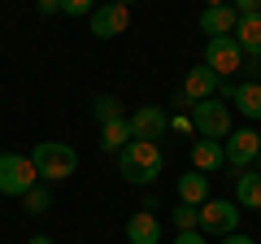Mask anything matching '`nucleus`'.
<instances>
[{"mask_svg": "<svg viewBox=\"0 0 261 244\" xmlns=\"http://www.w3.org/2000/svg\"><path fill=\"white\" fill-rule=\"evenodd\" d=\"M118 170L126 183L135 188H148L152 179L166 170V157H161V144H148V140H130L126 149L118 153Z\"/></svg>", "mask_w": 261, "mask_h": 244, "instance_id": "f257e3e1", "label": "nucleus"}, {"mask_svg": "<svg viewBox=\"0 0 261 244\" xmlns=\"http://www.w3.org/2000/svg\"><path fill=\"white\" fill-rule=\"evenodd\" d=\"M31 161H35V175L44 183H61V179H70L79 170V153L70 144H57V140H39L31 149Z\"/></svg>", "mask_w": 261, "mask_h": 244, "instance_id": "f03ea898", "label": "nucleus"}, {"mask_svg": "<svg viewBox=\"0 0 261 244\" xmlns=\"http://www.w3.org/2000/svg\"><path fill=\"white\" fill-rule=\"evenodd\" d=\"M187 118H192V127H196V135H200V140H226V135L235 131L231 105H222L218 96H209V101H196L192 109H187Z\"/></svg>", "mask_w": 261, "mask_h": 244, "instance_id": "7ed1b4c3", "label": "nucleus"}, {"mask_svg": "<svg viewBox=\"0 0 261 244\" xmlns=\"http://www.w3.org/2000/svg\"><path fill=\"white\" fill-rule=\"evenodd\" d=\"M35 183H39V175H35V161L27 153H0V197L22 201Z\"/></svg>", "mask_w": 261, "mask_h": 244, "instance_id": "20e7f679", "label": "nucleus"}, {"mask_svg": "<svg viewBox=\"0 0 261 244\" xmlns=\"http://www.w3.org/2000/svg\"><path fill=\"white\" fill-rule=\"evenodd\" d=\"M205 66L214 70L218 79H231L235 70H244V53L235 44V35H214L205 44Z\"/></svg>", "mask_w": 261, "mask_h": 244, "instance_id": "39448f33", "label": "nucleus"}, {"mask_svg": "<svg viewBox=\"0 0 261 244\" xmlns=\"http://www.w3.org/2000/svg\"><path fill=\"white\" fill-rule=\"evenodd\" d=\"M231 231H240V209H235V201H214L209 197L200 205V235H231Z\"/></svg>", "mask_w": 261, "mask_h": 244, "instance_id": "423d86ee", "label": "nucleus"}, {"mask_svg": "<svg viewBox=\"0 0 261 244\" xmlns=\"http://www.w3.org/2000/svg\"><path fill=\"white\" fill-rule=\"evenodd\" d=\"M126 122H130V140H148V144L166 140V131H170V113L161 105H140Z\"/></svg>", "mask_w": 261, "mask_h": 244, "instance_id": "0eeeda50", "label": "nucleus"}, {"mask_svg": "<svg viewBox=\"0 0 261 244\" xmlns=\"http://www.w3.org/2000/svg\"><path fill=\"white\" fill-rule=\"evenodd\" d=\"M222 153H226V166L244 170V166H252V161H257V153H261V135L252 131V127H240V131H231V135L222 140Z\"/></svg>", "mask_w": 261, "mask_h": 244, "instance_id": "6e6552de", "label": "nucleus"}, {"mask_svg": "<svg viewBox=\"0 0 261 244\" xmlns=\"http://www.w3.org/2000/svg\"><path fill=\"white\" fill-rule=\"evenodd\" d=\"M126 27H130V9L118 5V0H105V5L92 9V35L96 39H113V35H122Z\"/></svg>", "mask_w": 261, "mask_h": 244, "instance_id": "1a4fd4ad", "label": "nucleus"}, {"mask_svg": "<svg viewBox=\"0 0 261 244\" xmlns=\"http://www.w3.org/2000/svg\"><path fill=\"white\" fill-rule=\"evenodd\" d=\"M218 87H222V79H218L205 61H200V66H192V70H187V79H183V96H187L192 105H196V101H209V96H218Z\"/></svg>", "mask_w": 261, "mask_h": 244, "instance_id": "9d476101", "label": "nucleus"}, {"mask_svg": "<svg viewBox=\"0 0 261 244\" xmlns=\"http://www.w3.org/2000/svg\"><path fill=\"white\" fill-rule=\"evenodd\" d=\"M126 240L130 244H161V218L152 209H140V214L126 218Z\"/></svg>", "mask_w": 261, "mask_h": 244, "instance_id": "9b49d317", "label": "nucleus"}, {"mask_svg": "<svg viewBox=\"0 0 261 244\" xmlns=\"http://www.w3.org/2000/svg\"><path fill=\"white\" fill-rule=\"evenodd\" d=\"M235 44H240L244 57H257L261 61V13H244L235 22Z\"/></svg>", "mask_w": 261, "mask_h": 244, "instance_id": "f8f14e48", "label": "nucleus"}, {"mask_svg": "<svg viewBox=\"0 0 261 244\" xmlns=\"http://www.w3.org/2000/svg\"><path fill=\"white\" fill-rule=\"evenodd\" d=\"M235 22H240V13H235L231 5H214V9L200 13V31H205L209 39L214 35H235Z\"/></svg>", "mask_w": 261, "mask_h": 244, "instance_id": "ddd939ff", "label": "nucleus"}, {"mask_svg": "<svg viewBox=\"0 0 261 244\" xmlns=\"http://www.w3.org/2000/svg\"><path fill=\"white\" fill-rule=\"evenodd\" d=\"M218 166H226L222 140H196V144H192V170H200V175H214Z\"/></svg>", "mask_w": 261, "mask_h": 244, "instance_id": "4468645a", "label": "nucleus"}, {"mask_svg": "<svg viewBox=\"0 0 261 244\" xmlns=\"http://www.w3.org/2000/svg\"><path fill=\"white\" fill-rule=\"evenodd\" d=\"M178 201L183 205H205L209 201V175H200V170L178 175Z\"/></svg>", "mask_w": 261, "mask_h": 244, "instance_id": "2eb2a0df", "label": "nucleus"}, {"mask_svg": "<svg viewBox=\"0 0 261 244\" xmlns=\"http://www.w3.org/2000/svg\"><path fill=\"white\" fill-rule=\"evenodd\" d=\"M235 205L240 209H261V175L257 170H244L235 179Z\"/></svg>", "mask_w": 261, "mask_h": 244, "instance_id": "dca6fc26", "label": "nucleus"}, {"mask_svg": "<svg viewBox=\"0 0 261 244\" xmlns=\"http://www.w3.org/2000/svg\"><path fill=\"white\" fill-rule=\"evenodd\" d=\"M231 105L244 113V118H261V83H235Z\"/></svg>", "mask_w": 261, "mask_h": 244, "instance_id": "f3484780", "label": "nucleus"}, {"mask_svg": "<svg viewBox=\"0 0 261 244\" xmlns=\"http://www.w3.org/2000/svg\"><path fill=\"white\" fill-rule=\"evenodd\" d=\"M126 144H130V122H126V118L105 122V127H100V149H105V153H122Z\"/></svg>", "mask_w": 261, "mask_h": 244, "instance_id": "a211bd4d", "label": "nucleus"}, {"mask_svg": "<svg viewBox=\"0 0 261 244\" xmlns=\"http://www.w3.org/2000/svg\"><path fill=\"white\" fill-rule=\"evenodd\" d=\"M92 118L100 122V127H105V122H118V118H122V105H118V96L100 92V96L92 101Z\"/></svg>", "mask_w": 261, "mask_h": 244, "instance_id": "6ab92c4d", "label": "nucleus"}, {"mask_svg": "<svg viewBox=\"0 0 261 244\" xmlns=\"http://www.w3.org/2000/svg\"><path fill=\"white\" fill-rule=\"evenodd\" d=\"M22 205H27V214H48V209H53V192L44 188V183H35V188L27 192V197H22Z\"/></svg>", "mask_w": 261, "mask_h": 244, "instance_id": "aec40b11", "label": "nucleus"}, {"mask_svg": "<svg viewBox=\"0 0 261 244\" xmlns=\"http://www.w3.org/2000/svg\"><path fill=\"white\" fill-rule=\"evenodd\" d=\"M174 227H178V231H200V205H183V201H178Z\"/></svg>", "mask_w": 261, "mask_h": 244, "instance_id": "412c9836", "label": "nucleus"}, {"mask_svg": "<svg viewBox=\"0 0 261 244\" xmlns=\"http://www.w3.org/2000/svg\"><path fill=\"white\" fill-rule=\"evenodd\" d=\"M96 0H61V13L65 18H92Z\"/></svg>", "mask_w": 261, "mask_h": 244, "instance_id": "4be33fe9", "label": "nucleus"}, {"mask_svg": "<svg viewBox=\"0 0 261 244\" xmlns=\"http://www.w3.org/2000/svg\"><path fill=\"white\" fill-rule=\"evenodd\" d=\"M226 5H231L240 18H244V13H261V0H226Z\"/></svg>", "mask_w": 261, "mask_h": 244, "instance_id": "5701e85b", "label": "nucleus"}, {"mask_svg": "<svg viewBox=\"0 0 261 244\" xmlns=\"http://www.w3.org/2000/svg\"><path fill=\"white\" fill-rule=\"evenodd\" d=\"M170 131H183V135H192L196 127H192V118H187V113H174V118H170Z\"/></svg>", "mask_w": 261, "mask_h": 244, "instance_id": "b1692460", "label": "nucleus"}, {"mask_svg": "<svg viewBox=\"0 0 261 244\" xmlns=\"http://www.w3.org/2000/svg\"><path fill=\"white\" fill-rule=\"evenodd\" d=\"M174 244H205V240H200V231H178Z\"/></svg>", "mask_w": 261, "mask_h": 244, "instance_id": "393cba45", "label": "nucleus"}, {"mask_svg": "<svg viewBox=\"0 0 261 244\" xmlns=\"http://www.w3.org/2000/svg\"><path fill=\"white\" fill-rule=\"evenodd\" d=\"M39 13H61V0H35Z\"/></svg>", "mask_w": 261, "mask_h": 244, "instance_id": "a878e982", "label": "nucleus"}, {"mask_svg": "<svg viewBox=\"0 0 261 244\" xmlns=\"http://www.w3.org/2000/svg\"><path fill=\"white\" fill-rule=\"evenodd\" d=\"M222 244H257V240H248V235H240V231H231V235H222Z\"/></svg>", "mask_w": 261, "mask_h": 244, "instance_id": "bb28decb", "label": "nucleus"}, {"mask_svg": "<svg viewBox=\"0 0 261 244\" xmlns=\"http://www.w3.org/2000/svg\"><path fill=\"white\" fill-rule=\"evenodd\" d=\"M27 244H53V240H48V235H31Z\"/></svg>", "mask_w": 261, "mask_h": 244, "instance_id": "cd10ccee", "label": "nucleus"}, {"mask_svg": "<svg viewBox=\"0 0 261 244\" xmlns=\"http://www.w3.org/2000/svg\"><path fill=\"white\" fill-rule=\"evenodd\" d=\"M214 5H226V0H205V9H214Z\"/></svg>", "mask_w": 261, "mask_h": 244, "instance_id": "c85d7f7f", "label": "nucleus"}, {"mask_svg": "<svg viewBox=\"0 0 261 244\" xmlns=\"http://www.w3.org/2000/svg\"><path fill=\"white\" fill-rule=\"evenodd\" d=\"M118 5H126V9H130V5H135V0H118Z\"/></svg>", "mask_w": 261, "mask_h": 244, "instance_id": "c756f323", "label": "nucleus"}, {"mask_svg": "<svg viewBox=\"0 0 261 244\" xmlns=\"http://www.w3.org/2000/svg\"><path fill=\"white\" fill-rule=\"evenodd\" d=\"M257 175H261V153H257Z\"/></svg>", "mask_w": 261, "mask_h": 244, "instance_id": "7c9ffc66", "label": "nucleus"}]
</instances>
